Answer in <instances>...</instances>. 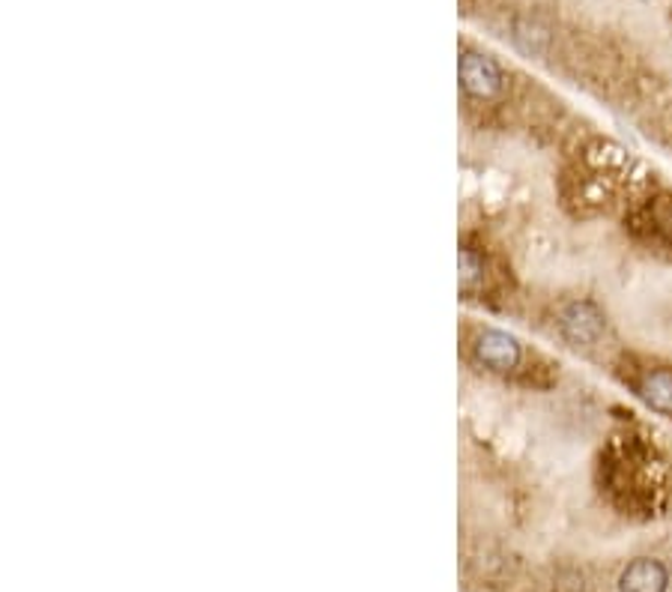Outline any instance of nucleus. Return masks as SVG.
Returning <instances> with one entry per match:
<instances>
[{
	"label": "nucleus",
	"instance_id": "nucleus-5",
	"mask_svg": "<svg viewBox=\"0 0 672 592\" xmlns=\"http://www.w3.org/2000/svg\"><path fill=\"white\" fill-rule=\"evenodd\" d=\"M667 587H670V571L661 559L651 557L634 559L619 578L622 592H667Z\"/></svg>",
	"mask_w": 672,
	"mask_h": 592
},
{
	"label": "nucleus",
	"instance_id": "nucleus-1",
	"mask_svg": "<svg viewBox=\"0 0 672 592\" xmlns=\"http://www.w3.org/2000/svg\"><path fill=\"white\" fill-rule=\"evenodd\" d=\"M603 473H607V488L625 499V506L651 503V491L661 488L658 485L661 458L631 434L615 443L610 455L603 458Z\"/></svg>",
	"mask_w": 672,
	"mask_h": 592
},
{
	"label": "nucleus",
	"instance_id": "nucleus-4",
	"mask_svg": "<svg viewBox=\"0 0 672 592\" xmlns=\"http://www.w3.org/2000/svg\"><path fill=\"white\" fill-rule=\"evenodd\" d=\"M559 329H562V336L569 338L571 345L591 348V345L601 341L603 329H607V317L591 300H574L559 314Z\"/></svg>",
	"mask_w": 672,
	"mask_h": 592
},
{
	"label": "nucleus",
	"instance_id": "nucleus-2",
	"mask_svg": "<svg viewBox=\"0 0 672 592\" xmlns=\"http://www.w3.org/2000/svg\"><path fill=\"white\" fill-rule=\"evenodd\" d=\"M457 75H461V87H464L466 99L473 102H493L505 94V70L499 67L497 60L485 55V51H473L464 48L461 51V63H457Z\"/></svg>",
	"mask_w": 672,
	"mask_h": 592
},
{
	"label": "nucleus",
	"instance_id": "nucleus-3",
	"mask_svg": "<svg viewBox=\"0 0 672 592\" xmlns=\"http://www.w3.org/2000/svg\"><path fill=\"white\" fill-rule=\"evenodd\" d=\"M473 357L487 372L511 374L523 365V345L502 329H478L473 338Z\"/></svg>",
	"mask_w": 672,
	"mask_h": 592
},
{
	"label": "nucleus",
	"instance_id": "nucleus-6",
	"mask_svg": "<svg viewBox=\"0 0 672 592\" xmlns=\"http://www.w3.org/2000/svg\"><path fill=\"white\" fill-rule=\"evenodd\" d=\"M637 395L661 416H672V369H651L637 380Z\"/></svg>",
	"mask_w": 672,
	"mask_h": 592
},
{
	"label": "nucleus",
	"instance_id": "nucleus-7",
	"mask_svg": "<svg viewBox=\"0 0 672 592\" xmlns=\"http://www.w3.org/2000/svg\"><path fill=\"white\" fill-rule=\"evenodd\" d=\"M457 269H461V288L466 293L481 291L487 281V261L485 255L473 249V245H461V255H457Z\"/></svg>",
	"mask_w": 672,
	"mask_h": 592
}]
</instances>
